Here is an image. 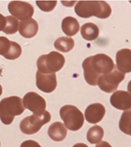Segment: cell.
<instances>
[{
  "label": "cell",
  "instance_id": "obj_24",
  "mask_svg": "<svg viewBox=\"0 0 131 147\" xmlns=\"http://www.w3.org/2000/svg\"><path fill=\"white\" fill-rule=\"evenodd\" d=\"M20 147H42L37 142L34 140H26L23 142Z\"/></svg>",
  "mask_w": 131,
  "mask_h": 147
},
{
  "label": "cell",
  "instance_id": "obj_26",
  "mask_svg": "<svg viewBox=\"0 0 131 147\" xmlns=\"http://www.w3.org/2000/svg\"><path fill=\"white\" fill-rule=\"evenodd\" d=\"M96 147H112L111 145L108 143V142H100V143H98L96 146Z\"/></svg>",
  "mask_w": 131,
  "mask_h": 147
},
{
  "label": "cell",
  "instance_id": "obj_17",
  "mask_svg": "<svg viewBox=\"0 0 131 147\" xmlns=\"http://www.w3.org/2000/svg\"><path fill=\"white\" fill-rule=\"evenodd\" d=\"M80 24L76 18L73 17H67L62 21V29L68 36H75L78 32Z\"/></svg>",
  "mask_w": 131,
  "mask_h": 147
},
{
  "label": "cell",
  "instance_id": "obj_28",
  "mask_svg": "<svg viewBox=\"0 0 131 147\" xmlns=\"http://www.w3.org/2000/svg\"><path fill=\"white\" fill-rule=\"evenodd\" d=\"M127 90L130 94H131V80L128 83V86H127Z\"/></svg>",
  "mask_w": 131,
  "mask_h": 147
},
{
  "label": "cell",
  "instance_id": "obj_7",
  "mask_svg": "<svg viewBox=\"0 0 131 147\" xmlns=\"http://www.w3.org/2000/svg\"><path fill=\"white\" fill-rule=\"evenodd\" d=\"M124 79L125 74L115 68L111 72L101 76L98 80L97 85L100 88V90L104 92L112 93L118 89L119 84Z\"/></svg>",
  "mask_w": 131,
  "mask_h": 147
},
{
  "label": "cell",
  "instance_id": "obj_14",
  "mask_svg": "<svg viewBox=\"0 0 131 147\" xmlns=\"http://www.w3.org/2000/svg\"><path fill=\"white\" fill-rule=\"evenodd\" d=\"M117 69L122 73L131 72V50L122 49L116 54Z\"/></svg>",
  "mask_w": 131,
  "mask_h": 147
},
{
  "label": "cell",
  "instance_id": "obj_5",
  "mask_svg": "<svg viewBox=\"0 0 131 147\" xmlns=\"http://www.w3.org/2000/svg\"><path fill=\"white\" fill-rule=\"evenodd\" d=\"M59 113L67 129L76 131L82 127L85 118L77 107L70 105H64L60 109Z\"/></svg>",
  "mask_w": 131,
  "mask_h": 147
},
{
  "label": "cell",
  "instance_id": "obj_15",
  "mask_svg": "<svg viewBox=\"0 0 131 147\" xmlns=\"http://www.w3.org/2000/svg\"><path fill=\"white\" fill-rule=\"evenodd\" d=\"M38 29V23L33 18L21 21L19 24V33L21 36L26 39H30L34 37L37 34Z\"/></svg>",
  "mask_w": 131,
  "mask_h": 147
},
{
  "label": "cell",
  "instance_id": "obj_4",
  "mask_svg": "<svg viewBox=\"0 0 131 147\" xmlns=\"http://www.w3.org/2000/svg\"><path fill=\"white\" fill-rule=\"evenodd\" d=\"M65 65L64 56L58 52L52 51L49 54L40 56L37 59L38 71L45 74H52L58 72Z\"/></svg>",
  "mask_w": 131,
  "mask_h": 147
},
{
  "label": "cell",
  "instance_id": "obj_3",
  "mask_svg": "<svg viewBox=\"0 0 131 147\" xmlns=\"http://www.w3.org/2000/svg\"><path fill=\"white\" fill-rule=\"evenodd\" d=\"M24 111L23 101L18 96H10L0 101V120L6 125L11 124L16 116Z\"/></svg>",
  "mask_w": 131,
  "mask_h": 147
},
{
  "label": "cell",
  "instance_id": "obj_13",
  "mask_svg": "<svg viewBox=\"0 0 131 147\" xmlns=\"http://www.w3.org/2000/svg\"><path fill=\"white\" fill-rule=\"evenodd\" d=\"M106 113V109L100 103H93L88 105L85 112L86 120L90 123H97L100 122Z\"/></svg>",
  "mask_w": 131,
  "mask_h": 147
},
{
  "label": "cell",
  "instance_id": "obj_2",
  "mask_svg": "<svg viewBox=\"0 0 131 147\" xmlns=\"http://www.w3.org/2000/svg\"><path fill=\"white\" fill-rule=\"evenodd\" d=\"M74 10L77 15L82 18L95 16L100 19H106L111 14V8L105 1H79Z\"/></svg>",
  "mask_w": 131,
  "mask_h": 147
},
{
  "label": "cell",
  "instance_id": "obj_9",
  "mask_svg": "<svg viewBox=\"0 0 131 147\" xmlns=\"http://www.w3.org/2000/svg\"><path fill=\"white\" fill-rule=\"evenodd\" d=\"M24 108L33 113V115H41L45 112L46 101L36 92H29L23 98Z\"/></svg>",
  "mask_w": 131,
  "mask_h": 147
},
{
  "label": "cell",
  "instance_id": "obj_21",
  "mask_svg": "<svg viewBox=\"0 0 131 147\" xmlns=\"http://www.w3.org/2000/svg\"><path fill=\"white\" fill-rule=\"evenodd\" d=\"M119 129L126 135H131V110H127L122 114L119 120Z\"/></svg>",
  "mask_w": 131,
  "mask_h": 147
},
{
  "label": "cell",
  "instance_id": "obj_18",
  "mask_svg": "<svg viewBox=\"0 0 131 147\" xmlns=\"http://www.w3.org/2000/svg\"><path fill=\"white\" fill-rule=\"evenodd\" d=\"M81 34L86 40L92 41L99 36L100 30L97 25H96L93 23H86L83 24L81 28Z\"/></svg>",
  "mask_w": 131,
  "mask_h": 147
},
{
  "label": "cell",
  "instance_id": "obj_12",
  "mask_svg": "<svg viewBox=\"0 0 131 147\" xmlns=\"http://www.w3.org/2000/svg\"><path fill=\"white\" fill-rule=\"evenodd\" d=\"M110 102L112 106L119 110L131 109V94L124 90H117L111 96Z\"/></svg>",
  "mask_w": 131,
  "mask_h": 147
},
{
  "label": "cell",
  "instance_id": "obj_1",
  "mask_svg": "<svg viewBox=\"0 0 131 147\" xmlns=\"http://www.w3.org/2000/svg\"><path fill=\"white\" fill-rule=\"evenodd\" d=\"M82 68L86 81L91 86H96L101 76L113 71L115 65L109 56L98 54L85 59Z\"/></svg>",
  "mask_w": 131,
  "mask_h": 147
},
{
  "label": "cell",
  "instance_id": "obj_23",
  "mask_svg": "<svg viewBox=\"0 0 131 147\" xmlns=\"http://www.w3.org/2000/svg\"><path fill=\"white\" fill-rule=\"evenodd\" d=\"M36 3L37 6L44 12H50L53 10L57 4L56 1H37Z\"/></svg>",
  "mask_w": 131,
  "mask_h": 147
},
{
  "label": "cell",
  "instance_id": "obj_27",
  "mask_svg": "<svg viewBox=\"0 0 131 147\" xmlns=\"http://www.w3.org/2000/svg\"><path fill=\"white\" fill-rule=\"evenodd\" d=\"M73 147H88L86 144H84V143H77L73 146Z\"/></svg>",
  "mask_w": 131,
  "mask_h": 147
},
{
  "label": "cell",
  "instance_id": "obj_8",
  "mask_svg": "<svg viewBox=\"0 0 131 147\" xmlns=\"http://www.w3.org/2000/svg\"><path fill=\"white\" fill-rule=\"evenodd\" d=\"M8 10L14 18L24 21L32 18L34 13L33 6L30 3L22 1H12L8 5Z\"/></svg>",
  "mask_w": 131,
  "mask_h": 147
},
{
  "label": "cell",
  "instance_id": "obj_22",
  "mask_svg": "<svg viewBox=\"0 0 131 147\" xmlns=\"http://www.w3.org/2000/svg\"><path fill=\"white\" fill-rule=\"evenodd\" d=\"M6 26L3 28V32L7 35H13L15 34L18 30L19 24L18 19L14 18L13 16H7L6 17Z\"/></svg>",
  "mask_w": 131,
  "mask_h": 147
},
{
  "label": "cell",
  "instance_id": "obj_19",
  "mask_svg": "<svg viewBox=\"0 0 131 147\" xmlns=\"http://www.w3.org/2000/svg\"><path fill=\"white\" fill-rule=\"evenodd\" d=\"M54 46L57 51H61L63 53H67L73 48L74 40L70 37L62 36L55 40Z\"/></svg>",
  "mask_w": 131,
  "mask_h": 147
},
{
  "label": "cell",
  "instance_id": "obj_25",
  "mask_svg": "<svg viewBox=\"0 0 131 147\" xmlns=\"http://www.w3.org/2000/svg\"><path fill=\"white\" fill-rule=\"evenodd\" d=\"M6 18L0 13V31H3V28L6 26Z\"/></svg>",
  "mask_w": 131,
  "mask_h": 147
},
{
  "label": "cell",
  "instance_id": "obj_20",
  "mask_svg": "<svg viewBox=\"0 0 131 147\" xmlns=\"http://www.w3.org/2000/svg\"><path fill=\"white\" fill-rule=\"evenodd\" d=\"M104 129L100 126L95 125L92 127L91 128H89L87 132V140L91 144H97L100 142L104 137Z\"/></svg>",
  "mask_w": 131,
  "mask_h": 147
},
{
  "label": "cell",
  "instance_id": "obj_10",
  "mask_svg": "<svg viewBox=\"0 0 131 147\" xmlns=\"http://www.w3.org/2000/svg\"><path fill=\"white\" fill-rule=\"evenodd\" d=\"M22 52V47L18 42L0 36V55L8 60H15L21 56Z\"/></svg>",
  "mask_w": 131,
  "mask_h": 147
},
{
  "label": "cell",
  "instance_id": "obj_16",
  "mask_svg": "<svg viewBox=\"0 0 131 147\" xmlns=\"http://www.w3.org/2000/svg\"><path fill=\"white\" fill-rule=\"evenodd\" d=\"M48 134L53 141L61 142L67 137V128L61 122H55L48 127Z\"/></svg>",
  "mask_w": 131,
  "mask_h": 147
},
{
  "label": "cell",
  "instance_id": "obj_6",
  "mask_svg": "<svg viewBox=\"0 0 131 147\" xmlns=\"http://www.w3.org/2000/svg\"><path fill=\"white\" fill-rule=\"evenodd\" d=\"M51 114L45 111L41 115H32L25 117L20 123V129L25 135H34L39 131L43 125L50 122Z\"/></svg>",
  "mask_w": 131,
  "mask_h": 147
},
{
  "label": "cell",
  "instance_id": "obj_29",
  "mask_svg": "<svg viewBox=\"0 0 131 147\" xmlns=\"http://www.w3.org/2000/svg\"><path fill=\"white\" fill-rule=\"evenodd\" d=\"M2 94H3V87L0 85V96L2 95Z\"/></svg>",
  "mask_w": 131,
  "mask_h": 147
},
{
  "label": "cell",
  "instance_id": "obj_11",
  "mask_svg": "<svg viewBox=\"0 0 131 147\" xmlns=\"http://www.w3.org/2000/svg\"><path fill=\"white\" fill-rule=\"evenodd\" d=\"M36 84L37 88L44 93H51L57 87V80L55 73L45 74L37 71L36 75Z\"/></svg>",
  "mask_w": 131,
  "mask_h": 147
},
{
  "label": "cell",
  "instance_id": "obj_30",
  "mask_svg": "<svg viewBox=\"0 0 131 147\" xmlns=\"http://www.w3.org/2000/svg\"><path fill=\"white\" fill-rule=\"evenodd\" d=\"M2 72H3V70H2V69H0V76L2 74Z\"/></svg>",
  "mask_w": 131,
  "mask_h": 147
}]
</instances>
